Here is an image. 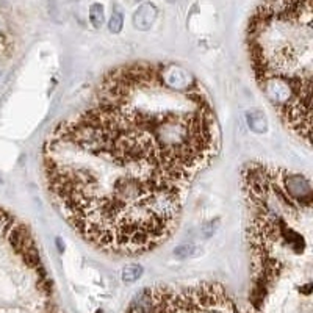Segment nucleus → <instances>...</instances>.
I'll return each instance as SVG.
<instances>
[{"label":"nucleus","instance_id":"1","mask_svg":"<svg viewBox=\"0 0 313 313\" xmlns=\"http://www.w3.org/2000/svg\"><path fill=\"white\" fill-rule=\"evenodd\" d=\"M43 169L61 216L111 254H141L166 241L189 186L91 105L54 129Z\"/></svg>","mask_w":313,"mask_h":313},{"label":"nucleus","instance_id":"2","mask_svg":"<svg viewBox=\"0 0 313 313\" xmlns=\"http://www.w3.org/2000/svg\"><path fill=\"white\" fill-rule=\"evenodd\" d=\"M91 107L188 185L219 150L210 100L179 64L141 61L116 67L102 78Z\"/></svg>","mask_w":313,"mask_h":313},{"label":"nucleus","instance_id":"3","mask_svg":"<svg viewBox=\"0 0 313 313\" xmlns=\"http://www.w3.org/2000/svg\"><path fill=\"white\" fill-rule=\"evenodd\" d=\"M311 0H266L248 28L258 88L284 124L310 144L313 72Z\"/></svg>","mask_w":313,"mask_h":313},{"label":"nucleus","instance_id":"4","mask_svg":"<svg viewBox=\"0 0 313 313\" xmlns=\"http://www.w3.org/2000/svg\"><path fill=\"white\" fill-rule=\"evenodd\" d=\"M156 19V8L150 4H146V5H141L135 14H133V25L135 28L141 30V31H146L152 27V24L155 22Z\"/></svg>","mask_w":313,"mask_h":313},{"label":"nucleus","instance_id":"5","mask_svg":"<svg viewBox=\"0 0 313 313\" xmlns=\"http://www.w3.org/2000/svg\"><path fill=\"white\" fill-rule=\"evenodd\" d=\"M246 121H248V126L249 129L254 132V133H266L268 132V119H266V114L262 111V110H249L246 113Z\"/></svg>","mask_w":313,"mask_h":313},{"label":"nucleus","instance_id":"6","mask_svg":"<svg viewBox=\"0 0 313 313\" xmlns=\"http://www.w3.org/2000/svg\"><path fill=\"white\" fill-rule=\"evenodd\" d=\"M143 272H144V269H143V266L141 265H136V263H133V265H127L124 269H123V282H126V284H133V282H136L141 276H143Z\"/></svg>","mask_w":313,"mask_h":313},{"label":"nucleus","instance_id":"7","mask_svg":"<svg viewBox=\"0 0 313 313\" xmlns=\"http://www.w3.org/2000/svg\"><path fill=\"white\" fill-rule=\"evenodd\" d=\"M90 21L94 28H100L105 22V11L100 4H93L90 8Z\"/></svg>","mask_w":313,"mask_h":313},{"label":"nucleus","instance_id":"8","mask_svg":"<svg viewBox=\"0 0 313 313\" xmlns=\"http://www.w3.org/2000/svg\"><path fill=\"white\" fill-rule=\"evenodd\" d=\"M123 27H124V16H123V13L121 11H114L111 14V18H110V21H108V30L111 33H121Z\"/></svg>","mask_w":313,"mask_h":313},{"label":"nucleus","instance_id":"9","mask_svg":"<svg viewBox=\"0 0 313 313\" xmlns=\"http://www.w3.org/2000/svg\"><path fill=\"white\" fill-rule=\"evenodd\" d=\"M194 254V246L193 245H180L176 251H174V255L179 257V258H188Z\"/></svg>","mask_w":313,"mask_h":313},{"label":"nucleus","instance_id":"10","mask_svg":"<svg viewBox=\"0 0 313 313\" xmlns=\"http://www.w3.org/2000/svg\"><path fill=\"white\" fill-rule=\"evenodd\" d=\"M218 225H219V221H218V219H215V222H213V221H208L207 224H204V225H202L204 237H205V238H207V237H212V235L216 232Z\"/></svg>","mask_w":313,"mask_h":313},{"label":"nucleus","instance_id":"11","mask_svg":"<svg viewBox=\"0 0 313 313\" xmlns=\"http://www.w3.org/2000/svg\"><path fill=\"white\" fill-rule=\"evenodd\" d=\"M168 2H171V4H174V2H177V0H168Z\"/></svg>","mask_w":313,"mask_h":313}]
</instances>
